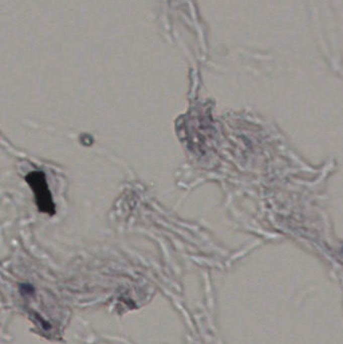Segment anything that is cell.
I'll return each mask as SVG.
<instances>
[{
	"mask_svg": "<svg viewBox=\"0 0 343 344\" xmlns=\"http://www.w3.org/2000/svg\"><path fill=\"white\" fill-rule=\"evenodd\" d=\"M25 181L33 191L35 204L39 210L43 213L54 215L57 211L56 205L53 201L45 172L41 170L31 171L25 176Z\"/></svg>",
	"mask_w": 343,
	"mask_h": 344,
	"instance_id": "6da1fadb",
	"label": "cell"
}]
</instances>
